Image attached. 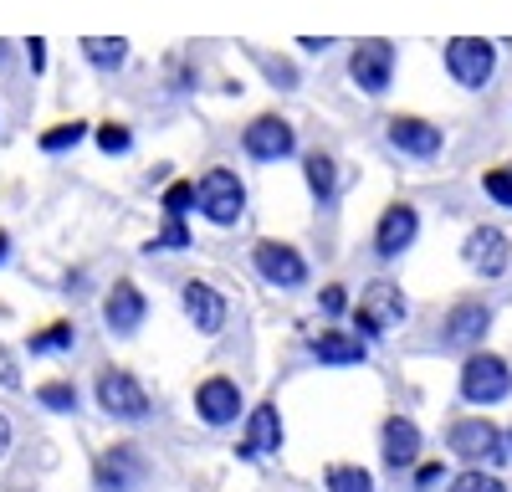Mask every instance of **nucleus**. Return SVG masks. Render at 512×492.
<instances>
[{"label":"nucleus","instance_id":"obj_1","mask_svg":"<svg viewBox=\"0 0 512 492\" xmlns=\"http://www.w3.org/2000/svg\"><path fill=\"white\" fill-rule=\"evenodd\" d=\"M195 205L210 226H236L246 211V185L236 170H205L195 185Z\"/></svg>","mask_w":512,"mask_h":492},{"label":"nucleus","instance_id":"obj_2","mask_svg":"<svg viewBox=\"0 0 512 492\" xmlns=\"http://www.w3.org/2000/svg\"><path fill=\"white\" fill-rule=\"evenodd\" d=\"M441 57H446V72L461 82V88H487L492 72H497V47L482 41V36H451L441 47Z\"/></svg>","mask_w":512,"mask_h":492},{"label":"nucleus","instance_id":"obj_3","mask_svg":"<svg viewBox=\"0 0 512 492\" xmlns=\"http://www.w3.org/2000/svg\"><path fill=\"white\" fill-rule=\"evenodd\" d=\"M512 395V369L497 354H466L461 364V400L472 405H497Z\"/></svg>","mask_w":512,"mask_h":492},{"label":"nucleus","instance_id":"obj_4","mask_svg":"<svg viewBox=\"0 0 512 492\" xmlns=\"http://www.w3.org/2000/svg\"><path fill=\"white\" fill-rule=\"evenodd\" d=\"M405 293L395 282H369L364 287V298H359V308H354V328H359V339H379L384 328H395V323H405Z\"/></svg>","mask_w":512,"mask_h":492},{"label":"nucleus","instance_id":"obj_5","mask_svg":"<svg viewBox=\"0 0 512 492\" xmlns=\"http://www.w3.org/2000/svg\"><path fill=\"white\" fill-rule=\"evenodd\" d=\"M446 441H451L456 457L472 462V467H497V462H507V441H502V431H497L492 421H456Z\"/></svg>","mask_w":512,"mask_h":492},{"label":"nucleus","instance_id":"obj_6","mask_svg":"<svg viewBox=\"0 0 512 492\" xmlns=\"http://www.w3.org/2000/svg\"><path fill=\"white\" fill-rule=\"evenodd\" d=\"M98 405L113 421H144L149 416V390L128 369H103L98 375Z\"/></svg>","mask_w":512,"mask_h":492},{"label":"nucleus","instance_id":"obj_7","mask_svg":"<svg viewBox=\"0 0 512 492\" xmlns=\"http://www.w3.org/2000/svg\"><path fill=\"white\" fill-rule=\"evenodd\" d=\"M349 72H354V82H359V93H369V98H379V93H390V77H395V47L390 41H359L354 47V57H349Z\"/></svg>","mask_w":512,"mask_h":492},{"label":"nucleus","instance_id":"obj_8","mask_svg":"<svg viewBox=\"0 0 512 492\" xmlns=\"http://www.w3.org/2000/svg\"><path fill=\"white\" fill-rule=\"evenodd\" d=\"M149 482V462L139 446H108L98 457V492H139Z\"/></svg>","mask_w":512,"mask_h":492},{"label":"nucleus","instance_id":"obj_9","mask_svg":"<svg viewBox=\"0 0 512 492\" xmlns=\"http://www.w3.org/2000/svg\"><path fill=\"white\" fill-rule=\"evenodd\" d=\"M251 262H256V272H262L272 287H303V282H308L303 252H297V246H287V241H256V246H251Z\"/></svg>","mask_w":512,"mask_h":492},{"label":"nucleus","instance_id":"obj_10","mask_svg":"<svg viewBox=\"0 0 512 492\" xmlns=\"http://www.w3.org/2000/svg\"><path fill=\"white\" fill-rule=\"evenodd\" d=\"M241 144H246V154H251L256 164H277V159H287V154L297 149V134H292L287 118L262 113V118H251V129L241 134Z\"/></svg>","mask_w":512,"mask_h":492},{"label":"nucleus","instance_id":"obj_11","mask_svg":"<svg viewBox=\"0 0 512 492\" xmlns=\"http://www.w3.org/2000/svg\"><path fill=\"white\" fill-rule=\"evenodd\" d=\"M195 410L205 426H236L241 421V385L226 375H210L195 385Z\"/></svg>","mask_w":512,"mask_h":492},{"label":"nucleus","instance_id":"obj_12","mask_svg":"<svg viewBox=\"0 0 512 492\" xmlns=\"http://www.w3.org/2000/svg\"><path fill=\"white\" fill-rule=\"evenodd\" d=\"M461 257H466V267L482 272V277H502L507 262H512V241H507L497 226H477L472 236H466Z\"/></svg>","mask_w":512,"mask_h":492},{"label":"nucleus","instance_id":"obj_13","mask_svg":"<svg viewBox=\"0 0 512 492\" xmlns=\"http://www.w3.org/2000/svg\"><path fill=\"white\" fill-rule=\"evenodd\" d=\"M267 451H282V416H277L272 400H262L246 416V441L236 446V457L251 462V457H267Z\"/></svg>","mask_w":512,"mask_h":492},{"label":"nucleus","instance_id":"obj_14","mask_svg":"<svg viewBox=\"0 0 512 492\" xmlns=\"http://www.w3.org/2000/svg\"><path fill=\"white\" fill-rule=\"evenodd\" d=\"M415 236H420L415 205H390V211L379 216V226H374V252L379 257H400V252H410Z\"/></svg>","mask_w":512,"mask_h":492},{"label":"nucleus","instance_id":"obj_15","mask_svg":"<svg viewBox=\"0 0 512 492\" xmlns=\"http://www.w3.org/2000/svg\"><path fill=\"white\" fill-rule=\"evenodd\" d=\"M390 144L410 159H436L446 149V134L436 129V123H425V118H390Z\"/></svg>","mask_w":512,"mask_h":492},{"label":"nucleus","instance_id":"obj_16","mask_svg":"<svg viewBox=\"0 0 512 492\" xmlns=\"http://www.w3.org/2000/svg\"><path fill=\"white\" fill-rule=\"evenodd\" d=\"M487 323H492L487 303H456L446 313V323H441V344L446 349H477L482 334H487Z\"/></svg>","mask_w":512,"mask_h":492},{"label":"nucleus","instance_id":"obj_17","mask_svg":"<svg viewBox=\"0 0 512 492\" xmlns=\"http://www.w3.org/2000/svg\"><path fill=\"white\" fill-rule=\"evenodd\" d=\"M144 313H149V303H144V293L134 282H113V293L103 298V323L113 328V334H139V323H144Z\"/></svg>","mask_w":512,"mask_h":492},{"label":"nucleus","instance_id":"obj_18","mask_svg":"<svg viewBox=\"0 0 512 492\" xmlns=\"http://www.w3.org/2000/svg\"><path fill=\"white\" fill-rule=\"evenodd\" d=\"M185 318L200 328V334H221L226 328V298L210 282H185Z\"/></svg>","mask_w":512,"mask_h":492},{"label":"nucleus","instance_id":"obj_19","mask_svg":"<svg viewBox=\"0 0 512 492\" xmlns=\"http://www.w3.org/2000/svg\"><path fill=\"white\" fill-rule=\"evenodd\" d=\"M379 451H384V467H395V472H400V467H415V462H420V426L405 421V416L384 421Z\"/></svg>","mask_w":512,"mask_h":492},{"label":"nucleus","instance_id":"obj_20","mask_svg":"<svg viewBox=\"0 0 512 492\" xmlns=\"http://www.w3.org/2000/svg\"><path fill=\"white\" fill-rule=\"evenodd\" d=\"M313 354H318L323 364H364L369 344H364L359 334H338V328H328V334L313 339Z\"/></svg>","mask_w":512,"mask_h":492},{"label":"nucleus","instance_id":"obj_21","mask_svg":"<svg viewBox=\"0 0 512 492\" xmlns=\"http://www.w3.org/2000/svg\"><path fill=\"white\" fill-rule=\"evenodd\" d=\"M82 52H88V62L98 72H118L128 62V41L123 36H82Z\"/></svg>","mask_w":512,"mask_h":492},{"label":"nucleus","instance_id":"obj_22","mask_svg":"<svg viewBox=\"0 0 512 492\" xmlns=\"http://www.w3.org/2000/svg\"><path fill=\"white\" fill-rule=\"evenodd\" d=\"M323 487L328 492H374V477L364 467H344V462H338V467L323 472Z\"/></svg>","mask_w":512,"mask_h":492},{"label":"nucleus","instance_id":"obj_23","mask_svg":"<svg viewBox=\"0 0 512 492\" xmlns=\"http://www.w3.org/2000/svg\"><path fill=\"white\" fill-rule=\"evenodd\" d=\"M72 344H77L72 323H52V328H41V334H31V354H67Z\"/></svg>","mask_w":512,"mask_h":492},{"label":"nucleus","instance_id":"obj_24","mask_svg":"<svg viewBox=\"0 0 512 492\" xmlns=\"http://www.w3.org/2000/svg\"><path fill=\"white\" fill-rule=\"evenodd\" d=\"M303 170H308V190H313L318 200H328V195H333V175H338L333 159H328V154H308Z\"/></svg>","mask_w":512,"mask_h":492},{"label":"nucleus","instance_id":"obj_25","mask_svg":"<svg viewBox=\"0 0 512 492\" xmlns=\"http://www.w3.org/2000/svg\"><path fill=\"white\" fill-rule=\"evenodd\" d=\"M82 134H88V123H57V129H47V134H41V149H47V154H62V149H72V144H82Z\"/></svg>","mask_w":512,"mask_h":492},{"label":"nucleus","instance_id":"obj_26","mask_svg":"<svg viewBox=\"0 0 512 492\" xmlns=\"http://www.w3.org/2000/svg\"><path fill=\"white\" fill-rule=\"evenodd\" d=\"M169 246H175V252H180V246H190V226H185V216H169V226L149 241V257H154V252H169Z\"/></svg>","mask_w":512,"mask_h":492},{"label":"nucleus","instance_id":"obj_27","mask_svg":"<svg viewBox=\"0 0 512 492\" xmlns=\"http://www.w3.org/2000/svg\"><path fill=\"white\" fill-rule=\"evenodd\" d=\"M36 400L47 405V410H62V416H72V410H77V390L72 385H41Z\"/></svg>","mask_w":512,"mask_h":492},{"label":"nucleus","instance_id":"obj_28","mask_svg":"<svg viewBox=\"0 0 512 492\" xmlns=\"http://www.w3.org/2000/svg\"><path fill=\"white\" fill-rule=\"evenodd\" d=\"M451 492H507L492 472H482V467H472V472H461L456 482H451Z\"/></svg>","mask_w":512,"mask_h":492},{"label":"nucleus","instance_id":"obj_29","mask_svg":"<svg viewBox=\"0 0 512 492\" xmlns=\"http://www.w3.org/2000/svg\"><path fill=\"white\" fill-rule=\"evenodd\" d=\"M98 149L103 154H128V149H134V134H128L123 123H103V129H98Z\"/></svg>","mask_w":512,"mask_h":492},{"label":"nucleus","instance_id":"obj_30","mask_svg":"<svg viewBox=\"0 0 512 492\" xmlns=\"http://www.w3.org/2000/svg\"><path fill=\"white\" fill-rule=\"evenodd\" d=\"M190 205H195V185H190V180H180V185L164 190V211H169V216H185Z\"/></svg>","mask_w":512,"mask_h":492},{"label":"nucleus","instance_id":"obj_31","mask_svg":"<svg viewBox=\"0 0 512 492\" xmlns=\"http://www.w3.org/2000/svg\"><path fill=\"white\" fill-rule=\"evenodd\" d=\"M482 185L497 205H512V170H492V175H482Z\"/></svg>","mask_w":512,"mask_h":492},{"label":"nucleus","instance_id":"obj_32","mask_svg":"<svg viewBox=\"0 0 512 492\" xmlns=\"http://www.w3.org/2000/svg\"><path fill=\"white\" fill-rule=\"evenodd\" d=\"M256 67H262V72H267L272 82H282V88H292V82H297V72H292L287 62H272L267 52H256Z\"/></svg>","mask_w":512,"mask_h":492},{"label":"nucleus","instance_id":"obj_33","mask_svg":"<svg viewBox=\"0 0 512 492\" xmlns=\"http://www.w3.org/2000/svg\"><path fill=\"white\" fill-rule=\"evenodd\" d=\"M318 303H323V313H344L349 308V293H344V287H323Z\"/></svg>","mask_w":512,"mask_h":492},{"label":"nucleus","instance_id":"obj_34","mask_svg":"<svg viewBox=\"0 0 512 492\" xmlns=\"http://www.w3.org/2000/svg\"><path fill=\"white\" fill-rule=\"evenodd\" d=\"M26 62H31V72L47 67V41H41V36H31V41H26Z\"/></svg>","mask_w":512,"mask_h":492},{"label":"nucleus","instance_id":"obj_35","mask_svg":"<svg viewBox=\"0 0 512 492\" xmlns=\"http://www.w3.org/2000/svg\"><path fill=\"white\" fill-rule=\"evenodd\" d=\"M415 482H420V487H436V482H441V467H420Z\"/></svg>","mask_w":512,"mask_h":492},{"label":"nucleus","instance_id":"obj_36","mask_svg":"<svg viewBox=\"0 0 512 492\" xmlns=\"http://www.w3.org/2000/svg\"><path fill=\"white\" fill-rule=\"evenodd\" d=\"M6 451H11V421L0 416V457H6Z\"/></svg>","mask_w":512,"mask_h":492},{"label":"nucleus","instance_id":"obj_37","mask_svg":"<svg viewBox=\"0 0 512 492\" xmlns=\"http://www.w3.org/2000/svg\"><path fill=\"white\" fill-rule=\"evenodd\" d=\"M6 246H11V241H6V231H0V262H6Z\"/></svg>","mask_w":512,"mask_h":492}]
</instances>
